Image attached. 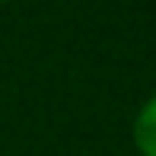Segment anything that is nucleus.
I'll return each instance as SVG.
<instances>
[{
  "label": "nucleus",
  "mask_w": 156,
  "mask_h": 156,
  "mask_svg": "<svg viewBox=\"0 0 156 156\" xmlns=\"http://www.w3.org/2000/svg\"><path fill=\"white\" fill-rule=\"evenodd\" d=\"M134 144L144 156H156V96L140 108L134 121Z\"/></svg>",
  "instance_id": "obj_1"
}]
</instances>
